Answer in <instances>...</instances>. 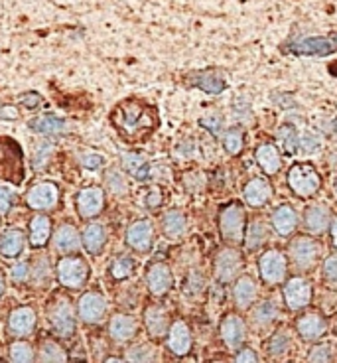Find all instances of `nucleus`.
<instances>
[{
  "label": "nucleus",
  "instance_id": "nucleus-7",
  "mask_svg": "<svg viewBox=\"0 0 337 363\" xmlns=\"http://www.w3.org/2000/svg\"><path fill=\"white\" fill-rule=\"evenodd\" d=\"M259 270L264 282L268 284H280L288 275V261L278 249H268L259 259Z\"/></svg>",
  "mask_w": 337,
  "mask_h": 363
},
{
  "label": "nucleus",
  "instance_id": "nucleus-32",
  "mask_svg": "<svg viewBox=\"0 0 337 363\" xmlns=\"http://www.w3.org/2000/svg\"><path fill=\"white\" fill-rule=\"evenodd\" d=\"M54 245H56L57 251L61 253H71L79 249V235L73 225H61L54 235Z\"/></svg>",
  "mask_w": 337,
  "mask_h": 363
},
{
  "label": "nucleus",
  "instance_id": "nucleus-30",
  "mask_svg": "<svg viewBox=\"0 0 337 363\" xmlns=\"http://www.w3.org/2000/svg\"><path fill=\"white\" fill-rule=\"evenodd\" d=\"M24 245H26V239H24V233L20 229H8L0 237V253L8 259H14L18 257L20 253L24 251Z\"/></svg>",
  "mask_w": 337,
  "mask_h": 363
},
{
  "label": "nucleus",
  "instance_id": "nucleus-8",
  "mask_svg": "<svg viewBox=\"0 0 337 363\" xmlns=\"http://www.w3.org/2000/svg\"><path fill=\"white\" fill-rule=\"evenodd\" d=\"M290 257L294 267L302 272H308L316 265L319 259V245L318 241H314L312 237H296L290 243Z\"/></svg>",
  "mask_w": 337,
  "mask_h": 363
},
{
  "label": "nucleus",
  "instance_id": "nucleus-40",
  "mask_svg": "<svg viewBox=\"0 0 337 363\" xmlns=\"http://www.w3.org/2000/svg\"><path fill=\"white\" fill-rule=\"evenodd\" d=\"M134 272V259L129 255H121L117 257L111 265V277L114 280H124Z\"/></svg>",
  "mask_w": 337,
  "mask_h": 363
},
{
  "label": "nucleus",
  "instance_id": "nucleus-22",
  "mask_svg": "<svg viewBox=\"0 0 337 363\" xmlns=\"http://www.w3.org/2000/svg\"><path fill=\"white\" fill-rule=\"evenodd\" d=\"M8 330L10 334L18 335V338L30 335L36 330V312L28 306L14 310L8 318Z\"/></svg>",
  "mask_w": 337,
  "mask_h": 363
},
{
  "label": "nucleus",
  "instance_id": "nucleus-24",
  "mask_svg": "<svg viewBox=\"0 0 337 363\" xmlns=\"http://www.w3.org/2000/svg\"><path fill=\"white\" fill-rule=\"evenodd\" d=\"M144 326L152 338H164L172 326L168 312L162 306H148L144 312Z\"/></svg>",
  "mask_w": 337,
  "mask_h": 363
},
{
  "label": "nucleus",
  "instance_id": "nucleus-57",
  "mask_svg": "<svg viewBox=\"0 0 337 363\" xmlns=\"http://www.w3.org/2000/svg\"><path fill=\"white\" fill-rule=\"evenodd\" d=\"M235 362H259V355L254 354L251 347H243L239 350V354L235 355Z\"/></svg>",
  "mask_w": 337,
  "mask_h": 363
},
{
  "label": "nucleus",
  "instance_id": "nucleus-27",
  "mask_svg": "<svg viewBox=\"0 0 337 363\" xmlns=\"http://www.w3.org/2000/svg\"><path fill=\"white\" fill-rule=\"evenodd\" d=\"M256 294H259V289H256V282H254L251 277H239L237 282H235V289H233V298H235V304L237 308H251L254 304V300H256Z\"/></svg>",
  "mask_w": 337,
  "mask_h": 363
},
{
  "label": "nucleus",
  "instance_id": "nucleus-34",
  "mask_svg": "<svg viewBox=\"0 0 337 363\" xmlns=\"http://www.w3.org/2000/svg\"><path fill=\"white\" fill-rule=\"evenodd\" d=\"M162 227H164V233L168 235L170 239H178V237H182V235L186 233V215L182 214V212H178V209H172V212H168V214L164 215Z\"/></svg>",
  "mask_w": 337,
  "mask_h": 363
},
{
  "label": "nucleus",
  "instance_id": "nucleus-49",
  "mask_svg": "<svg viewBox=\"0 0 337 363\" xmlns=\"http://www.w3.org/2000/svg\"><path fill=\"white\" fill-rule=\"evenodd\" d=\"M16 196L12 194V190L6 186H0V214H8L10 207L14 204Z\"/></svg>",
  "mask_w": 337,
  "mask_h": 363
},
{
  "label": "nucleus",
  "instance_id": "nucleus-6",
  "mask_svg": "<svg viewBox=\"0 0 337 363\" xmlns=\"http://www.w3.org/2000/svg\"><path fill=\"white\" fill-rule=\"evenodd\" d=\"M89 279V265L81 257H66L57 265V280L66 289H81Z\"/></svg>",
  "mask_w": 337,
  "mask_h": 363
},
{
  "label": "nucleus",
  "instance_id": "nucleus-58",
  "mask_svg": "<svg viewBox=\"0 0 337 363\" xmlns=\"http://www.w3.org/2000/svg\"><path fill=\"white\" fill-rule=\"evenodd\" d=\"M146 205H148V207H152V209L162 205V192H160L158 188H156V190H152L148 196H146Z\"/></svg>",
  "mask_w": 337,
  "mask_h": 363
},
{
  "label": "nucleus",
  "instance_id": "nucleus-16",
  "mask_svg": "<svg viewBox=\"0 0 337 363\" xmlns=\"http://www.w3.org/2000/svg\"><path fill=\"white\" fill-rule=\"evenodd\" d=\"M221 338H223L225 345L229 350H237L239 345L243 344L244 338H247V326H244V320L237 314H227L221 320Z\"/></svg>",
  "mask_w": 337,
  "mask_h": 363
},
{
  "label": "nucleus",
  "instance_id": "nucleus-17",
  "mask_svg": "<svg viewBox=\"0 0 337 363\" xmlns=\"http://www.w3.org/2000/svg\"><path fill=\"white\" fill-rule=\"evenodd\" d=\"M152 237H154V227L150 224L148 219H141V221H134L126 231V243L129 247L138 253L150 251L152 247Z\"/></svg>",
  "mask_w": 337,
  "mask_h": 363
},
{
  "label": "nucleus",
  "instance_id": "nucleus-56",
  "mask_svg": "<svg viewBox=\"0 0 337 363\" xmlns=\"http://www.w3.org/2000/svg\"><path fill=\"white\" fill-rule=\"evenodd\" d=\"M18 109L14 105H0V121H16Z\"/></svg>",
  "mask_w": 337,
  "mask_h": 363
},
{
  "label": "nucleus",
  "instance_id": "nucleus-20",
  "mask_svg": "<svg viewBox=\"0 0 337 363\" xmlns=\"http://www.w3.org/2000/svg\"><path fill=\"white\" fill-rule=\"evenodd\" d=\"M243 197L251 207H262L271 202L272 186L266 178H253L243 190Z\"/></svg>",
  "mask_w": 337,
  "mask_h": 363
},
{
  "label": "nucleus",
  "instance_id": "nucleus-60",
  "mask_svg": "<svg viewBox=\"0 0 337 363\" xmlns=\"http://www.w3.org/2000/svg\"><path fill=\"white\" fill-rule=\"evenodd\" d=\"M2 292H4V277H2V272H0V296H2Z\"/></svg>",
  "mask_w": 337,
  "mask_h": 363
},
{
  "label": "nucleus",
  "instance_id": "nucleus-42",
  "mask_svg": "<svg viewBox=\"0 0 337 363\" xmlns=\"http://www.w3.org/2000/svg\"><path fill=\"white\" fill-rule=\"evenodd\" d=\"M290 347V335L286 332H276L268 342V354L271 355H284Z\"/></svg>",
  "mask_w": 337,
  "mask_h": 363
},
{
  "label": "nucleus",
  "instance_id": "nucleus-12",
  "mask_svg": "<svg viewBox=\"0 0 337 363\" xmlns=\"http://www.w3.org/2000/svg\"><path fill=\"white\" fill-rule=\"evenodd\" d=\"M146 284L154 296H164L168 294L174 287V277L166 263H152L146 270Z\"/></svg>",
  "mask_w": 337,
  "mask_h": 363
},
{
  "label": "nucleus",
  "instance_id": "nucleus-3",
  "mask_svg": "<svg viewBox=\"0 0 337 363\" xmlns=\"http://www.w3.org/2000/svg\"><path fill=\"white\" fill-rule=\"evenodd\" d=\"M284 52L300 57H326L337 52V34L331 36L296 38L282 46Z\"/></svg>",
  "mask_w": 337,
  "mask_h": 363
},
{
  "label": "nucleus",
  "instance_id": "nucleus-33",
  "mask_svg": "<svg viewBox=\"0 0 337 363\" xmlns=\"http://www.w3.org/2000/svg\"><path fill=\"white\" fill-rule=\"evenodd\" d=\"M122 166H124V170H126L129 174H132V176L136 178V180H141V182H146L150 178L148 162L144 160V156L136 154V152H126V154H122Z\"/></svg>",
  "mask_w": 337,
  "mask_h": 363
},
{
  "label": "nucleus",
  "instance_id": "nucleus-41",
  "mask_svg": "<svg viewBox=\"0 0 337 363\" xmlns=\"http://www.w3.org/2000/svg\"><path fill=\"white\" fill-rule=\"evenodd\" d=\"M40 359L42 362H66V350L59 347L56 342H44L40 350Z\"/></svg>",
  "mask_w": 337,
  "mask_h": 363
},
{
  "label": "nucleus",
  "instance_id": "nucleus-5",
  "mask_svg": "<svg viewBox=\"0 0 337 363\" xmlns=\"http://www.w3.org/2000/svg\"><path fill=\"white\" fill-rule=\"evenodd\" d=\"M247 219H244V209L239 204H231L221 209L219 215V229L223 241L231 245L243 243L244 231H247Z\"/></svg>",
  "mask_w": 337,
  "mask_h": 363
},
{
  "label": "nucleus",
  "instance_id": "nucleus-26",
  "mask_svg": "<svg viewBox=\"0 0 337 363\" xmlns=\"http://www.w3.org/2000/svg\"><path fill=\"white\" fill-rule=\"evenodd\" d=\"M254 156H256V162H259V166H261V170L266 176H274V174L280 172L282 156L278 146H274L271 142L261 144V146L256 149V154H254Z\"/></svg>",
  "mask_w": 337,
  "mask_h": 363
},
{
  "label": "nucleus",
  "instance_id": "nucleus-4",
  "mask_svg": "<svg viewBox=\"0 0 337 363\" xmlns=\"http://www.w3.org/2000/svg\"><path fill=\"white\" fill-rule=\"evenodd\" d=\"M288 186L302 200L312 197L321 188V176L316 168L306 162H296L288 172Z\"/></svg>",
  "mask_w": 337,
  "mask_h": 363
},
{
  "label": "nucleus",
  "instance_id": "nucleus-59",
  "mask_svg": "<svg viewBox=\"0 0 337 363\" xmlns=\"http://www.w3.org/2000/svg\"><path fill=\"white\" fill-rule=\"evenodd\" d=\"M329 231H331V243H333V247L337 249V217L329 225Z\"/></svg>",
  "mask_w": 337,
  "mask_h": 363
},
{
  "label": "nucleus",
  "instance_id": "nucleus-25",
  "mask_svg": "<svg viewBox=\"0 0 337 363\" xmlns=\"http://www.w3.org/2000/svg\"><path fill=\"white\" fill-rule=\"evenodd\" d=\"M187 83L194 85V87H199L206 93L211 95L223 93L225 87H227L223 75L219 74V71H196V74H191L187 77Z\"/></svg>",
  "mask_w": 337,
  "mask_h": 363
},
{
  "label": "nucleus",
  "instance_id": "nucleus-51",
  "mask_svg": "<svg viewBox=\"0 0 337 363\" xmlns=\"http://www.w3.org/2000/svg\"><path fill=\"white\" fill-rule=\"evenodd\" d=\"M329 355H331V352H329L328 345H316V347H312L308 359L309 362H329L331 359Z\"/></svg>",
  "mask_w": 337,
  "mask_h": 363
},
{
  "label": "nucleus",
  "instance_id": "nucleus-61",
  "mask_svg": "<svg viewBox=\"0 0 337 363\" xmlns=\"http://www.w3.org/2000/svg\"><path fill=\"white\" fill-rule=\"evenodd\" d=\"M333 190H336V194H337V178H336V184H333Z\"/></svg>",
  "mask_w": 337,
  "mask_h": 363
},
{
  "label": "nucleus",
  "instance_id": "nucleus-39",
  "mask_svg": "<svg viewBox=\"0 0 337 363\" xmlns=\"http://www.w3.org/2000/svg\"><path fill=\"white\" fill-rule=\"evenodd\" d=\"M244 146V134L241 129H229V131L223 132V149L231 154V156H237V154H241L243 152Z\"/></svg>",
  "mask_w": 337,
  "mask_h": 363
},
{
  "label": "nucleus",
  "instance_id": "nucleus-55",
  "mask_svg": "<svg viewBox=\"0 0 337 363\" xmlns=\"http://www.w3.org/2000/svg\"><path fill=\"white\" fill-rule=\"evenodd\" d=\"M199 125H201V127H206L207 131H211V134H217V132L221 131L223 119H219L217 115H213V117H206V119H201Z\"/></svg>",
  "mask_w": 337,
  "mask_h": 363
},
{
  "label": "nucleus",
  "instance_id": "nucleus-21",
  "mask_svg": "<svg viewBox=\"0 0 337 363\" xmlns=\"http://www.w3.org/2000/svg\"><path fill=\"white\" fill-rule=\"evenodd\" d=\"M331 225V215H329V209L326 205L316 204L309 205L304 214V227L306 231L312 233V235H321L326 233Z\"/></svg>",
  "mask_w": 337,
  "mask_h": 363
},
{
  "label": "nucleus",
  "instance_id": "nucleus-2",
  "mask_svg": "<svg viewBox=\"0 0 337 363\" xmlns=\"http://www.w3.org/2000/svg\"><path fill=\"white\" fill-rule=\"evenodd\" d=\"M0 178L12 184L24 182V152L8 137H0Z\"/></svg>",
  "mask_w": 337,
  "mask_h": 363
},
{
  "label": "nucleus",
  "instance_id": "nucleus-54",
  "mask_svg": "<svg viewBox=\"0 0 337 363\" xmlns=\"http://www.w3.org/2000/svg\"><path fill=\"white\" fill-rule=\"evenodd\" d=\"M103 162H105L103 156L93 154V152H91V154H83V156H81V164H83L87 170H97V168L103 166Z\"/></svg>",
  "mask_w": 337,
  "mask_h": 363
},
{
  "label": "nucleus",
  "instance_id": "nucleus-44",
  "mask_svg": "<svg viewBox=\"0 0 337 363\" xmlns=\"http://www.w3.org/2000/svg\"><path fill=\"white\" fill-rule=\"evenodd\" d=\"M107 182H109V190H111L112 194H117V196H122V194H126V180L122 176L121 172H117V170H109L107 172Z\"/></svg>",
  "mask_w": 337,
  "mask_h": 363
},
{
  "label": "nucleus",
  "instance_id": "nucleus-45",
  "mask_svg": "<svg viewBox=\"0 0 337 363\" xmlns=\"http://www.w3.org/2000/svg\"><path fill=\"white\" fill-rule=\"evenodd\" d=\"M126 355H129L126 359H131V362H152L154 359V350L146 344L134 345L126 352Z\"/></svg>",
  "mask_w": 337,
  "mask_h": 363
},
{
  "label": "nucleus",
  "instance_id": "nucleus-29",
  "mask_svg": "<svg viewBox=\"0 0 337 363\" xmlns=\"http://www.w3.org/2000/svg\"><path fill=\"white\" fill-rule=\"evenodd\" d=\"M107 241V231L101 224H91L83 231V247L89 255H99Z\"/></svg>",
  "mask_w": 337,
  "mask_h": 363
},
{
  "label": "nucleus",
  "instance_id": "nucleus-11",
  "mask_svg": "<svg viewBox=\"0 0 337 363\" xmlns=\"http://www.w3.org/2000/svg\"><path fill=\"white\" fill-rule=\"evenodd\" d=\"M49 320H52V326L56 330L57 335L61 338H69L75 332V314L73 306L67 298H59L57 304L52 308L49 312Z\"/></svg>",
  "mask_w": 337,
  "mask_h": 363
},
{
  "label": "nucleus",
  "instance_id": "nucleus-14",
  "mask_svg": "<svg viewBox=\"0 0 337 363\" xmlns=\"http://www.w3.org/2000/svg\"><path fill=\"white\" fill-rule=\"evenodd\" d=\"M77 308H79V318L83 322L97 324V322L103 320L105 312H107V302H105V298L99 292H87V294L81 296Z\"/></svg>",
  "mask_w": 337,
  "mask_h": 363
},
{
  "label": "nucleus",
  "instance_id": "nucleus-48",
  "mask_svg": "<svg viewBox=\"0 0 337 363\" xmlns=\"http://www.w3.org/2000/svg\"><path fill=\"white\" fill-rule=\"evenodd\" d=\"M34 279L37 282H47L49 279V263H47V257H40L34 267Z\"/></svg>",
  "mask_w": 337,
  "mask_h": 363
},
{
  "label": "nucleus",
  "instance_id": "nucleus-52",
  "mask_svg": "<svg viewBox=\"0 0 337 363\" xmlns=\"http://www.w3.org/2000/svg\"><path fill=\"white\" fill-rule=\"evenodd\" d=\"M18 101L22 103V105H24V107H26V109H37V107H40V105H42V97H40V95L37 93H34V91H32V93H22L18 97Z\"/></svg>",
  "mask_w": 337,
  "mask_h": 363
},
{
  "label": "nucleus",
  "instance_id": "nucleus-47",
  "mask_svg": "<svg viewBox=\"0 0 337 363\" xmlns=\"http://www.w3.org/2000/svg\"><path fill=\"white\" fill-rule=\"evenodd\" d=\"M52 150H54V144L52 142H40L36 146V152H34V166L42 168L49 159V154H52Z\"/></svg>",
  "mask_w": 337,
  "mask_h": 363
},
{
  "label": "nucleus",
  "instance_id": "nucleus-28",
  "mask_svg": "<svg viewBox=\"0 0 337 363\" xmlns=\"http://www.w3.org/2000/svg\"><path fill=\"white\" fill-rule=\"evenodd\" d=\"M136 330H138V324L134 318L126 316V314H117L111 320L109 334L114 342H129L136 335Z\"/></svg>",
  "mask_w": 337,
  "mask_h": 363
},
{
  "label": "nucleus",
  "instance_id": "nucleus-38",
  "mask_svg": "<svg viewBox=\"0 0 337 363\" xmlns=\"http://www.w3.org/2000/svg\"><path fill=\"white\" fill-rule=\"evenodd\" d=\"M276 318H278V306H276L274 300H264V302H261L259 306L254 308L253 320L256 326H268Z\"/></svg>",
  "mask_w": 337,
  "mask_h": 363
},
{
  "label": "nucleus",
  "instance_id": "nucleus-10",
  "mask_svg": "<svg viewBox=\"0 0 337 363\" xmlns=\"http://www.w3.org/2000/svg\"><path fill=\"white\" fill-rule=\"evenodd\" d=\"M282 296L290 310H302L312 302V284L304 277H292L290 280H284Z\"/></svg>",
  "mask_w": 337,
  "mask_h": 363
},
{
  "label": "nucleus",
  "instance_id": "nucleus-23",
  "mask_svg": "<svg viewBox=\"0 0 337 363\" xmlns=\"http://www.w3.org/2000/svg\"><path fill=\"white\" fill-rule=\"evenodd\" d=\"M272 227L280 237H290L298 229V214L292 205H280L272 214Z\"/></svg>",
  "mask_w": 337,
  "mask_h": 363
},
{
  "label": "nucleus",
  "instance_id": "nucleus-31",
  "mask_svg": "<svg viewBox=\"0 0 337 363\" xmlns=\"http://www.w3.org/2000/svg\"><path fill=\"white\" fill-rule=\"evenodd\" d=\"M52 235V221L47 215H36L30 224V245L44 247Z\"/></svg>",
  "mask_w": 337,
  "mask_h": 363
},
{
  "label": "nucleus",
  "instance_id": "nucleus-9",
  "mask_svg": "<svg viewBox=\"0 0 337 363\" xmlns=\"http://www.w3.org/2000/svg\"><path fill=\"white\" fill-rule=\"evenodd\" d=\"M243 255L237 251L235 247H225L219 251L215 259V277L219 282H231L237 277H241L243 270Z\"/></svg>",
  "mask_w": 337,
  "mask_h": 363
},
{
  "label": "nucleus",
  "instance_id": "nucleus-50",
  "mask_svg": "<svg viewBox=\"0 0 337 363\" xmlns=\"http://www.w3.org/2000/svg\"><path fill=\"white\" fill-rule=\"evenodd\" d=\"M324 277L329 282H337V253L329 255L324 263Z\"/></svg>",
  "mask_w": 337,
  "mask_h": 363
},
{
  "label": "nucleus",
  "instance_id": "nucleus-13",
  "mask_svg": "<svg viewBox=\"0 0 337 363\" xmlns=\"http://www.w3.org/2000/svg\"><path fill=\"white\" fill-rule=\"evenodd\" d=\"M105 207V194L101 188H85L77 194V212L83 219L95 217L103 212Z\"/></svg>",
  "mask_w": 337,
  "mask_h": 363
},
{
  "label": "nucleus",
  "instance_id": "nucleus-46",
  "mask_svg": "<svg viewBox=\"0 0 337 363\" xmlns=\"http://www.w3.org/2000/svg\"><path fill=\"white\" fill-rule=\"evenodd\" d=\"M321 146V139L318 134H314L312 131H306L304 134H300V149H304L306 152H316Z\"/></svg>",
  "mask_w": 337,
  "mask_h": 363
},
{
  "label": "nucleus",
  "instance_id": "nucleus-35",
  "mask_svg": "<svg viewBox=\"0 0 337 363\" xmlns=\"http://www.w3.org/2000/svg\"><path fill=\"white\" fill-rule=\"evenodd\" d=\"M30 129L37 134H57L66 129V121L56 117V115H44V117H37L30 122Z\"/></svg>",
  "mask_w": 337,
  "mask_h": 363
},
{
  "label": "nucleus",
  "instance_id": "nucleus-37",
  "mask_svg": "<svg viewBox=\"0 0 337 363\" xmlns=\"http://www.w3.org/2000/svg\"><path fill=\"white\" fill-rule=\"evenodd\" d=\"M276 140H278V144H280V149L284 150V152H288V154L298 152L300 134L296 132V129H294L292 125H282V127H278V131H276Z\"/></svg>",
  "mask_w": 337,
  "mask_h": 363
},
{
  "label": "nucleus",
  "instance_id": "nucleus-36",
  "mask_svg": "<svg viewBox=\"0 0 337 363\" xmlns=\"http://www.w3.org/2000/svg\"><path fill=\"white\" fill-rule=\"evenodd\" d=\"M268 239V229H266V225L259 221V219H254L251 221V225L247 227V231H244V245H247V249H251V251H256V249H261L262 245L266 243Z\"/></svg>",
  "mask_w": 337,
  "mask_h": 363
},
{
  "label": "nucleus",
  "instance_id": "nucleus-15",
  "mask_svg": "<svg viewBox=\"0 0 337 363\" xmlns=\"http://www.w3.org/2000/svg\"><path fill=\"white\" fill-rule=\"evenodd\" d=\"M296 330L300 338H304L306 342H314L328 332V322L318 312H306L296 320Z\"/></svg>",
  "mask_w": 337,
  "mask_h": 363
},
{
  "label": "nucleus",
  "instance_id": "nucleus-43",
  "mask_svg": "<svg viewBox=\"0 0 337 363\" xmlns=\"http://www.w3.org/2000/svg\"><path fill=\"white\" fill-rule=\"evenodd\" d=\"M10 359L12 362L26 363L34 359V350L32 345L26 344V342H16V344L10 345Z\"/></svg>",
  "mask_w": 337,
  "mask_h": 363
},
{
  "label": "nucleus",
  "instance_id": "nucleus-19",
  "mask_svg": "<svg viewBox=\"0 0 337 363\" xmlns=\"http://www.w3.org/2000/svg\"><path fill=\"white\" fill-rule=\"evenodd\" d=\"M168 347L174 355H187L191 350V332L184 320L174 322L168 330Z\"/></svg>",
  "mask_w": 337,
  "mask_h": 363
},
{
  "label": "nucleus",
  "instance_id": "nucleus-1",
  "mask_svg": "<svg viewBox=\"0 0 337 363\" xmlns=\"http://www.w3.org/2000/svg\"><path fill=\"white\" fill-rule=\"evenodd\" d=\"M111 122L124 139L138 140L158 127V113L141 101H122L111 113Z\"/></svg>",
  "mask_w": 337,
  "mask_h": 363
},
{
  "label": "nucleus",
  "instance_id": "nucleus-18",
  "mask_svg": "<svg viewBox=\"0 0 337 363\" xmlns=\"http://www.w3.org/2000/svg\"><path fill=\"white\" fill-rule=\"evenodd\" d=\"M57 192L56 184L52 182H46V184H37L28 192L26 196V204L32 207V209H49L57 204Z\"/></svg>",
  "mask_w": 337,
  "mask_h": 363
},
{
  "label": "nucleus",
  "instance_id": "nucleus-53",
  "mask_svg": "<svg viewBox=\"0 0 337 363\" xmlns=\"http://www.w3.org/2000/svg\"><path fill=\"white\" fill-rule=\"evenodd\" d=\"M10 275H12V280L14 282H24V280L28 279V263H18V265H14L12 270H10Z\"/></svg>",
  "mask_w": 337,
  "mask_h": 363
}]
</instances>
